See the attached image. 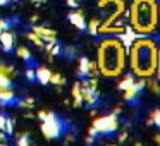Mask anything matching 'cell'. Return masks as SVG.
Returning <instances> with one entry per match:
<instances>
[{
    "label": "cell",
    "instance_id": "cell-14",
    "mask_svg": "<svg viewBox=\"0 0 160 146\" xmlns=\"http://www.w3.org/2000/svg\"><path fill=\"white\" fill-rule=\"evenodd\" d=\"M88 66H90V59L88 57H79V64H78V71L76 74L79 77H88Z\"/></svg>",
    "mask_w": 160,
    "mask_h": 146
},
{
    "label": "cell",
    "instance_id": "cell-4",
    "mask_svg": "<svg viewBox=\"0 0 160 146\" xmlns=\"http://www.w3.org/2000/svg\"><path fill=\"white\" fill-rule=\"evenodd\" d=\"M91 127L97 131V134H112V132H115L119 129V119L115 114L100 115V117L93 119Z\"/></svg>",
    "mask_w": 160,
    "mask_h": 146
},
{
    "label": "cell",
    "instance_id": "cell-25",
    "mask_svg": "<svg viewBox=\"0 0 160 146\" xmlns=\"http://www.w3.org/2000/svg\"><path fill=\"white\" fill-rule=\"evenodd\" d=\"M5 134H14V120L12 117H5Z\"/></svg>",
    "mask_w": 160,
    "mask_h": 146
},
{
    "label": "cell",
    "instance_id": "cell-12",
    "mask_svg": "<svg viewBox=\"0 0 160 146\" xmlns=\"http://www.w3.org/2000/svg\"><path fill=\"white\" fill-rule=\"evenodd\" d=\"M14 98H16V93L11 86H0V103L9 105L14 101Z\"/></svg>",
    "mask_w": 160,
    "mask_h": 146
},
{
    "label": "cell",
    "instance_id": "cell-5",
    "mask_svg": "<svg viewBox=\"0 0 160 146\" xmlns=\"http://www.w3.org/2000/svg\"><path fill=\"white\" fill-rule=\"evenodd\" d=\"M62 132H64V124L55 114L47 120H42V134L47 139H57L62 136Z\"/></svg>",
    "mask_w": 160,
    "mask_h": 146
},
{
    "label": "cell",
    "instance_id": "cell-36",
    "mask_svg": "<svg viewBox=\"0 0 160 146\" xmlns=\"http://www.w3.org/2000/svg\"><path fill=\"white\" fill-rule=\"evenodd\" d=\"M126 138H128V134H126V132H122V134L119 136V141H121V143H122V141H126Z\"/></svg>",
    "mask_w": 160,
    "mask_h": 146
},
{
    "label": "cell",
    "instance_id": "cell-15",
    "mask_svg": "<svg viewBox=\"0 0 160 146\" xmlns=\"http://www.w3.org/2000/svg\"><path fill=\"white\" fill-rule=\"evenodd\" d=\"M0 72H4L5 76H9L12 79V77L18 74V69H16L12 64H5V62H2V60H0Z\"/></svg>",
    "mask_w": 160,
    "mask_h": 146
},
{
    "label": "cell",
    "instance_id": "cell-32",
    "mask_svg": "<svg viewBox=\"0 0 160 146\" xmlns=\"http://www.w3.org/2000/svg\"><path fill=\"white\" fill-rule=\"evenodd\" d=\"M0 129H2V131L5 129V115L4 114H0Z\"/></svg>",
    "mask_w": 160,
    "mask_h": 146
},
{
    "label": "cell",
    "instance_id": "cell-8",
    "mask_svg": "<svg viewBox=\"0 0 160 146\" xmlns=\"http://www.w3.org/2000/svg\"><path fill=\"white\" fill-rule=\"evenodd\" d=\"M33 31H35L36 35H40V38H42L45 43H47V41H57V33L53 31L52 28L35 24V26H33Z\"/></svg>",
    "mask_w": 160,
    "mask_h": 146
},
{
    "label": "cell",
    "instance_id": "cell-7",
    "mask_svg": "<svg viewBox=\"0 0 160 146\" xmlns=\"http://www.w3.org/2000/svg\"><path fill=\"white\" fill-rule=\"evenodd\" d=\"M14 41H16L14 33H11L9 29H4V31L0 33V46H2V50L5 53L14 50Z\"/></svg>",
    "mask_w": 160,
    "mask_h": 146
},
{
    "label": "cell",
    "instance_id": "cell-27",
    "mask_svg": "<svg viewBox=\"0 0 160 146\" xmlns=\"http://www.w3.org/2000/svg\"><path fill=\"white\" fill-rule=\"evenodd\" d=\"M12 79L9 76H5L4 72H0V86H11Z\"/></svg>",
    "mask_w": 160,
    "mask_h": 146
},
{
    "label": "cell",
    "instance_id": "cell-1",
    "mask_svg": "<svg viewBox=\"0 0 160 146\" xmlns=\"http://www.w3.org/2000/svg\"><path fill=\"white\" fill-rule=\"evenodd\" d=\"M158 48L148 35H138V38L129 46V64L138 77H150L157 71Z\"/></svg>",
    "mask_w": 160,
    "mask_h": 146
},
{
    "label": "cell",
    "instance_id": "cell-21",
    "mask_svg": "<svg viewBox=\"0 0 160 146\" xmlns=\"http://www.w3.org/2000/svg\"><path fill=\"white\" fill-rule=\"evenodd\" d=\"M132 83H134V77H132L131 76V74H126V76L124 77H122V79L121 81H119V84H117V88H119V90H121V91H124L126 90V88H129V86H131V84Z\"/></svg>",
    "mask_w": 160,
    "mask_h": 146
},
{
    "label": "cell",
    "instance_id": "cell-40",
    "mask_svg": "<svg viewBox=\"0 0 160 146\" xmlns=\"http://www.w3.org/2000/svg\"><path fill=\"white\" fill-rule=\"evenodd\" d=\"M158 62H160V48H158Z\"/></svg>",
    "mask_w": 160,
    "mask_h": 146
},
{
    "label": "cell",
    "instance_id": "cell-6",
    "mask_svg": "<svg viewBox=\"0 0 160 146\" xmlns=\"http://www.w3.org/2000/svg\"><path fill=\"white\" fill-rule=\"evenodd\" d=\"M67 19H69V22L74 26V28H78L79 31H84L86 29V19H84V14L83 11H79V9H72V11L67 14Z\"/></svg>",
    "mask_w": 160,
    "mask_h": 146
},
{
    "label": "cell",
    "instance_id": "cell-17",
    "mask_svg": "<svg viewBox=\"0 0 160 146\" xmlns=\"http://www.w3.org/2000/svg\"><path fill=\"white\" fill-rule=\"evenodd\" d=\"M16 55L19 57V59H22V60H26V62H29L31 60V50L28 48V46H18L16 48Z\"/></svg>",
    "mask_w": 160,
    "mask_h": 146
},
{
    "label": "cell",
    "instance_id": "cell-10",
    "mask_svg": "<svg viewBox=\"0 0 160 146\" xmlns=\"http://www.w3.org/2000/svg\"><path fill=\"white\" fill-rule=\"evenodd\" d=\"M50 76H52V71L47 66H40L35 69V81H38L40 84H48L50 83Z\"/></svg>",
    "mask_w": 160,
    "mask_h": 146
},
{
    "label": "cell",
    "instance_id": "cell-19",
    "mask_svg": "<svg viewBox=\"0 0 160 146\" xmlns=\"http://www.w3.org/2000/svg\"><path fill=\"white\" fill-rule=\"evenodd\" d=\"M98 28H100V19H97V17H93L90 22H86V29L91 36L98 35Z\"/></svg>",
    "mask_w": 160,
    "mask_h": 146
},
{
    "label": "cell",
    "instance_id": "cell-23",
    "mask_svg": "<svg viewBox=\"0 0 160 146\" xmlns=\"http://www.w3.org/2000/svg\"><path fill=\"white\" fill-rule=\"evenodd\" d=\"M146 86H148V88H150V90H152L155 95H160V84H158V81H155L152 76L146 77Z\"/></svg>",
    "mask_w": 160,
    "mask_h": 146
},
{
    "label": "cell",
    "instance_id": "cell-2",
    "mask_svg": "<svg viewBox=\"0 0 160 146\" xmlns=\"http://www.w3.org/2000/svg\"><path fill=\"white\" fill-rule=\"evenodd\" d=\"M126 52L119 38H105L98 43L97 50V66L102 76L117 77L126 67Z\"/></svg>",
    "mask_w": 160,
    "mask_h": 146
},
{
    "label": "cell",
    "instance_id": "cell-11",
    "mask_svg": "<svg viewBox=\"0 0 160 146\" xmlns=\"http://www.w3.org/2000/svg\"><path fill=\"white\" fill-rule=\"evenodd\" d=\"M71 98H72V107L79 108L83 105V93H81V81H76L71 90Z\"/></svg>",
    "mask_w": 160,
    "mask_h": 146
},
{
    "label": "cell",
    "instance_id": "cell-16",
    "mask_svg": "<svg viewBox=\"0 0 160 146\" xmlns=\"http://www.w3.org/2000/svg\"><path fill=\"white\" fill-rule=\"evenodd\" d=\"M26 38H28L35 46H40V48H43V46H45V41H43V40L40 38V35H36V33L33 31V29H31L29 33H26Z\"/></svg>",
    "mask_w": 160,
    "mask_h": 146
},
{
    "label": "cell",
    "instance_id": "cell-34",
    "mask_svg": "<svg viewBox=\"0 0 160 146\" xmlns=\"http://www.w3.org/2000/svg\"><path fill=\"white\" fill-rule=\"evenodd\" d=\"M155 74H157V77H158V81H160V62H157V71H155Z\"/></svg>",
    "mask_w": 160,
    "mask_h": 146
},
{
    "label": "cell",
    "instance_id": "cell-24",
    "mask_svg": "<svg viewBox=\"0 0 160 146\" xmlns=\"http://www.w3.org/2000/svg\"><path fill=\"white\" fill-rule=\"evenodd\" d=\"M16 143L18 146H28L29 144V134L28 132H21V134L16 136Z\"/></svg>",
    "mask_w": 160,
    "mask_h": 146
},
{
    "label": "cell",
    "instance_id": "cell-28",
    "mask_svg": "<svg viewBox=\"0 0 160 146\" xmlns=\"http://www.w3.org/2000/svg\"><path fill=\"white\" fill-rule=\"evenodd\" d=\"M62 52L66 53L67 57H74V55H76V48H74V46H66Z\"/></svg>",
    "mask_w": 160,
    "mask_h": 146
},
{
    "label": "cell",
    "instance_id": "cell-26",
    "mask_svg": "<svg viewBox=\"0 0 160 146\" xmlns=\"http://www.w3.org/2000/svg\"><path fill=\"white\" fill-rule=\"evenodd\" d=\"M53 115V112L50 110H38V119L40 120H47V119H50Z\"/></svg>",
    "mask_w": 160,
    "mask_h": 146
},
{
    "label": "cell",
    "instance_id": "cell-22",
    "mask_svg": "<svg viewBox=\"0 0 160 146\" xmlns=\"http://www.w3.org/2000/svg\"><path fill=\"white\" fill-rule=\"evenodd\" d=\"M146 124L148 125H158L160 127V108H155V110L152 112V115H150V119L146 120Z\"/></svg>",
    "mask_w": 160,
    "mask_h": 146
},
{
    "label": "cell",
    "instance_id": "cell-20",
    "mask_svg": "<svg viewBox=\"0 0 160 146\" xmlns=\"http://www.w3.org/2000/svg\"><path fill=\"white\" fill-rule=\"evenodd\" d=\"M48 84H53V86L60 88V86H64V84H66V77H64L62 74H59V72H52Z\"/></svg>",
    "mask_w": 160,
    "mask_h": 146
},
{
    "label": "cell",
    "instance_id": "cell-29",
    "mask_svg": "<svg viewBox=\"0 0 160 146\" xmlns=\"http://www.w3.org/2000/svg\"><path fill=\"white\" fill-rule=\"evenodd\" d=\"M26 79H28V81H35V71H33V69L26 71Z\"/></svg>",
    "mask_w": 160,
    "mask_h": 146
},
{
    "label": "cell",
    "instance_id": "cell-3",
    "mask_svg": "<svg viewBox=\"0 0 160 146\" xmlns=\"http://www.w3.org/2000/svg\"><path fill=\"white\" fill-rule=\"evenodd\" d=\"M131 28L138 35H152L158 22V5L155 0H132L129 9Z\"/></svg>",
    "mask_w": 160,
    "mask_h": 146
},
{
    "label": "cell",
    "instance_id": "cell-39",
    "mask_svg": "<svg viewBox=\"0 0 160 146\" xmlns=\"http://www.w3.org/2000/svg\"><path fill=\"white\" fill-rule=\"evenodd\" d=\"M31 2H35V4H42L43 0H31Z\"/></svg>",
    "mask_w": 160,
    "mask_h": 146
},
{
    "label": "cell",
    "instance_id": "cell-30",
    "mask_svg": "<svg viewBox=\"0 0 160 146\" xmlns=\"http://www.w3.org/2000/svg\"><path fill=\"white\" fill-rule=\"evenodd\" d=\"M4 29H9V22L5 19H0V33L4 31Z\"/></svg>",
    "mask_w": 160,
    "mask_h": 146
},
{
    "label": "cell",
    "instance_id": "cell-38",
    "mask_svg": "<svg viewBox=\"0 0 160 146\" xmlns=\"http://www.w3.org/2000/svg\"><path fill=\"white\" fill-rule=\"evenodd\" d=\"M155 141H157V143H158V144H160V134H157V136H155Z\"/></svg>",
    "mask_w": 160,
    "mask_h": 146
},
{
    "label": "cell",
    "instance_id": "cell-9",
    "mask_svg": "<svg viewBox=\"0 0 160 146\" xmlns=\"http://www.w3.org/2000/svg\"><path fill=\"white\" fill-rule=\"evenodd\" d=\"M81 93H83V103L90 105V107L97 105V101H98V91H93L91 88H88L84 81L81 83Z\"/></svg>",
    "mask_w": 160,
    "mask_h": 146
},
{
    "label": "cell",
    "instance_id": "cell-13",
    "mask_svg": "<svg viewBox=\"0 0 160 146\" xmlns=\"http://www.w3.org/2000/svg\"><path fill=\"white\" fill-rule=\"evenodd\" d=\"M139 93H141V90H139V86L136 84V81H134L131 86L124 90V100H126V101H131V103H136Z\"/></svg>",
    "mask_w": 160,
    "mask_h": 146
},
{
    "label": "cell",
    "instance_id": "cell-37",
    "mask_svg": "<svg viewBox=\"0 0 160 146\" xmlns=\"http://www.w3.org/2000/svg\"><path fill=\"white\" fill-rule=\"evenodd\" d=\"M36 21H38V16H31V17H29V22H36Z\"/></svg>",
    "mask_w": 160,
    "mask_h": 146
},
{
    "label": "cell",
    "instance_id": "cell-33",
    "mask_svg": "<svg viewBox=\"0 0 160 146\" xmlns=\"http://www.w3.org/2000/svg\"><path fill=\"white\" fill-rule=\"evenodd\" d=\"M66 4L69 5V7L76 9V7H78V0H66Z\"/></svg>",
    "mask_w": 160,
    "mask_h": 146
},
{
    "label": "cell",
    "instance_id": "cell-35",
    "mask_svg": "<svg viewBox=\"0 0 160 146\" xmlns=\"http://www.w3.org/2000/svg\"><path fill=\"white\" fill-rule=\"evenodd\" d=\"M84 141H86L88 144H90V143H93V141H95V138H93V136H90V134H88V136H86V139H84Z\"/></svg>",
    "mask_w": 160,
    "mask_h": 146
},
{
    "label": "cell",
    "instance_id": "cell-18",
    "mask_svg": "<svg viewBox=\"0 0 160 146\" xmlns=\"http://www.w3.org/2000/svg\"><path fill=\"white\" fill-rule=\"evenodd\" d=\"M18 107L22 108V110H33L35 108V98L28 96V98H22V100H18Z\"/></svg>",
    "mask_w": 160,
    "mask_h": 146
},
{
    "label": "cell",
    "instance_id": "cell-31",
    "mask_svg": "<svg viewBox=\"0 0 160 146\" xmlns=\"http://www.w3.org/2000/svg\"><path fill=\"white\" fill-rule=\"evenodd\" d=\"M5 143H7V134L0 129V144H5Z\"/></svg>",
    "mask_w": 160,
    "mask_h": 146
}]
</instances>
